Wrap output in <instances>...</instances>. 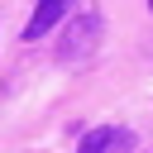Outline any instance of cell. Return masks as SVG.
Returning <instances> with one entry per match:
<instances>
[{
    "instance_id": "cell-4",
    "label": "cell",
    "mask_w": 153,
    "mask_h": 153,
    "mask_svg": "<svg viewBox=\"0 0 153 153\" xmlns=\"http://www.w3.org/2000/svg\"><path fill=\"white\" fill-rule=\"evenodd\" d=\"M148 10H153V0H148Z\"/></svg>"
},
{
    "instance_id": "cell-2",
    "label": "cell",
    "mask_w": 153,
    "mask_h": 153,
    "mask_svg": "<svg viewBox=\"0 0 153 153\" xmlns=\"http://www.w3.org/2000/svg\"><path fill=\"white\" fill-rule=\"evenodd\" d=\"M67 10H72V0H38L33 19L24 24V38H43V33H48V29H53V24L67 14Z\"/></svg>"
},
{
    "instance_id": "cell-3",
    "label": "cell",
    "mask_w": 153,
    "mask_h": 153,
    "mask_svg": "<svg viewBox=\"0 0 153 153\" xmlns=\"http://www.w3.org/2000/svg\"><path fill=\"white\" fill-rule=\"evenodd\" d=\"M110 143H124V134H115V129H91V134L81 139V148H76V153H105Z\"/></svg>"
},
{
    "instance_id": "cell-1",
    "label": "cell",
    "mask_w": 153,
    "mask_h": 153,
    "mask_svg": "<svg viewBox=\"0 0 153 153\" xmlns=\"http://www.w3.org/2000/svg\"><path fill=\"white\" fill-rule=\"evenodd\" d=\"M96 33H100V19H96V14H81V19L67 29V43L57 48V57H62V62H72V57H86V53L96 48Z\"/></svg>"
}]
</instances>
